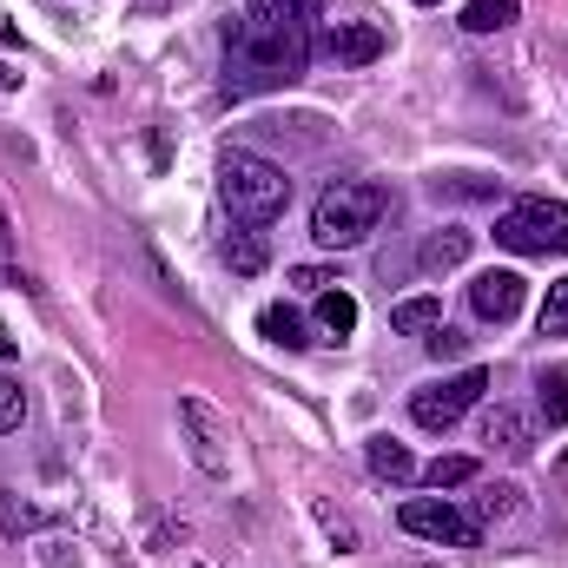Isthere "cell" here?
<instances>
[{"instance_id":"d4e9b609","label":"cell","mask_w":568,"mask_h":568,"mask_svg":"<svg viewBox=\"0 0 568 568\" xmlns=\"http://www.w3.org/2000/svg\"><path fill=\"white\" fill-rule=\"evenodd\" d=\"M424 344H429V357H436V364H443V357H463V351H469V337H463L456 324H436Z\"/></svg>"},{"instance_id":"8fae6325","label":"cell","mask_w":568,"mask_h":568,"mask_svg":"<svg viewBox=\"0 0 568 568\" xmlns=\"http://www.w3.org/2000/svg\"><path fill=\"white\" fill-rule=\"evenodd\" d=\"M483 443H489V449H503V456H529V449H536V424H529L523 410L496 404V410L483 417Z\"/></svg>"},{"instance_id":"f1b7e54d","label":"cell","mask_w":568,"mask_h":568,"mask_svg":"<svg viewBox=\"0 0 568 568\" xmlns=\"http://www.w3.org/2000/svg\"><path fill=\"white\" fill-rule=\"evenodd\" d=\"M13 87H20V73H13V67H0V100H7Z\"/></svg>"},{"instance_id":"5b68a950","label":"cell","mask_w":568,"mask_h":568,"mask_svg":"<svg viewBox=\"0 0 568 568\" xmlns=\"http://www.w3.org/2000/svg\"><path fill=\"white\" fill-rule=\"evenodd\" d=\"M179 429H185V449L205 476H232V424L205 397H179Z\"/></svg>"},{"instance_id":"4fadbf2b","label":"cell","mask_w":568,"mask_h":568,"mask_svg":"<svg viewBox=\"0 0 568 568\" xmlns=\"http://www.w3.org/2000/svg\"><path fill=\"white\" fill-rule=\"evenodd\" d=\"M219 258H225L239 278H258V272L272 265V245H265L258 232H225V239H219Z\"/></svg>"},{"instance_id":"7c38bea8","label":"cell","mask_w":568,"mask_h":568,"mask_svg":"<svg viewBox=\"0 0 568 568\" xmlns=\"http://www.w3.org/2000/svg\"><path fill=\"white\" fill-rule=\"evenodd\" d=\"M469 245H476V239H469L463 225H443V232H429L424 245H417V272H424V278H436V272H456V265L469 258Z\"/></svg>"},{"instance_id":"30bf717a","label":"cell","mask_w":568,"mask_h":568,"mask_svg":"<svg viewBox=\"0 0 568 568\" xmlns=\"http://www.w3.org/2000/svg\"><path fill=\"white\" fill-rule=\"evenodd\" d=\"M469 304H476V317L509 324V317L523 311V278H516V272H476V284H469Z\"/></svg>"},{"instance_id":"277c9868","label":"cell","mask_w":568,"mask_h":568,"mask_svg":"<svg viewBox=\"0 0 568 568\" xmlns=\"http://www.w3.org/2000/svg\"><path fill=\"white\" fill-rule=\"evenodd\" d=\"M496 245L516 252V258L568 252V205L562 199H516V205L496 219Z\"/></svg>"},{"instance_id":"ba28073f","label":"cell","mask_w":568,"mask_h":568,"mask_svg":"<svg viewBox=\"0 0 568 568\" xmlns=\"http://www.w3.org/2000/svg\"><path fill=\"white\" fill-rule=\"evenodd\" d=\"M317 53L337 60V67H371V60H384V27H371V20H331V27H317Z\"/></svg>"},{"instance_id":"7a4b0ae2","label":"cell","mask_w":568,"mask_h":568,"mask_svg":"<svg viewBox=\"0 0 568 568\" xmlns=\"http://www.w3.org/2000/svg\"><path fill=\"white\" fill-rule=\"evenodd\" d=\"M219 199L239 225H272L291 205V179H284V165L258 159V152H225L219 159Z\"/></svg>"},{"instance_id":"7402d4cb","label":"cell","mask_w":568,"mask_h":568,"mask_svg":"<svg viewBox=\"0 0 568 568\" xmlns=\"http://www.w3.org/2000/svg\"><path fill=\"white\" fill-rule=\"evenodd\" d=\"M20 424H27V390L13 371H0V436H13Z\"/></svg>"},{"instance_id":"1f68e13d","label":"cell","mask_w":568,"mask_h":568,"mask_svg":"<svg viewBox=\"0 0 568 568\" xmlns=\"http://www.w3.org/2000/svg\"><path fill=\"white\" fill-rule=\"evenodd\" d=\"M192 568H199V562H192Z\"/></svg>"},{"instance_id":"52a82bcc","label":"cell","mask_w":568,"mask_h":568,"mask_svg":"<svg viewBox=\"0 0 568 568\" xmlns=\"http://www.w3.org/2000/svg\"><path fill=\"white\" fill-rule=\"evenodd\" d=\"M397 523H404L410 536H424V542H449V549H476V542H483V523L463 516V509L443 503V496H410V503L397 509Z\"/></svg>"},{"instance_id":"cb8c5ba5","label":"cell","mask_w":568,"mask_h":568,"mask_svg":"<svg viewBox=\"0 0 568 568\" xmlns=\"http://www.w3.org/2000/svg\"><path fill=\"white\" fill-rule=\"evenodd\" d=\"M429 192H436V199H496V185H489V179H476V172H456V179H436Z\"/></svg>"},{"instance_id":"3957f363","label":"cell","mask_w":568,"mask_h":568,"mask_svg":"<svg viewBox=\"0 0 568 568\" xmlns=\"http://www.w3.org/2000/svg\"><path fill=\"white\" fill-rule=\"evenodd\" d=\"M384 212H390V192H384V185H371V179L331 185V192L311 205V239H317L324 252H351V245H364V239L384 225Z\"/></svg>"},{"instance_id":"d6986e66","label":"cell","mask_w":568,"mask_h":568,"mask_svg":"<svg viewBox=\"0 0 568 568\" xmlns=\"http://www.w3.org/2000/svg\"><path fill=\"white\" fill-rule=\"evenodd\" d=\"M516 13H523V0H469V7H463V27H469V33H503Z\"/></svg>"},{"instance_id":"e0dca14e","label":"cell","mask_w":568,"mask_h":568,"mask_svg":"<svg viewBox=\"0 0 568 568\" xmlns=\"http://www.w3.org/2000/svg\"><path fill=\"white\" fill-rule=\"evenodd\" d=\"M258 331H265L272 344H284V351H304V344H311V331H304V317H297L291 304H265V311H258Z\"/></svg>"},{"instance_id":"ffe728a7","label":"cell","mask_w":568,"mask_h":568,"mask_svg":"<svg viewBox=\"0 0 568 568\" xmlns=\"http://www.w3.org/2000/svg\"><path fill=\"white\" fill-rule=\"evenodd\" d=\"M523 509V489L516 483H489L483 496H476V523H509Z\"/></svg>"},{"instance_id":"5bb4252c","label":"cell","mask_w":568,"mask_h":568,"mask_svg":"<svg viewBox=\"0 0 568 568\" xmlns=\"http://www.w3.org/2000/svg\"><path fill=\"white\" fill-rule=\"evenodd\" d=\"M364 463H371V476H384V483H417V463H410V449H404L397 436H371V443H364Z\"/></svg>"},{"instance_id":"9c48e42d","label":"cell","mask_w":568,"mask_h":568,"mask_svg":"<svg viewBox=\"0 0 568 568\" xmlns=\"http://www.w3.org/2000/svg\"><path fill=\"white\" fill-rule=\"evenodd\" d=\"M245 20H258V27H272V33L317 40V27H324V7H317V0H245Z\"/></svg>"},{"instance_id":"83f0119b","label":"cell","mask_w":568,"mask_h":568,"mask_svg":"<svg viewBox=\"0 0 568 568\" xmlns=\"http://www.w3.org/2000/svg\"><path fill=\"white\" fill-rule=\"evenodd\" d=\"M291 284L317 297V291H331V284H337V272H331V265H297V272H291Z\"/></svg>"},{"instance_id":"4316f807","label":"cell","mask_w":568,"mask_h":568,"mask_svg":"<svg viewBox=\"0 0 568 568\" xmlns=\"http://www.w3.org/2000/svg\"><path fill=\"white\" fill-rule=\"evenodd\" d=\"M0 523L20 536V529H40V509H27V503H13V496H0Z\"/></svg>"},{"instance_id":"4dcf8cb0","label":"cell","mask_w":568,"mask_h":568,"mask_svg":"<svg viewBox=\"0 0 568 568\" xmlns=\"http://www.w3.org/2000/svg\"><path fill=\"white\" fill-rule=\"evenodd\" d=\"M424 7H436V0H424Z\"/></svg>"},{"instance_id":"9a60e30c","label":"cell","mask_w":568,"mask_h":568,"mask_svg":"<svg viewBox=\"0 0 568 568\" xmlns=\"http://www.w3.org/2000/svg\"><path fill=\"white\" fill-rule=\"evenodd\" d=\"M317 331L344 344V337L357 331V297H351V291H337V284H331V291H317Z\"/></svg>"},{"instance_id":"ac0fdd59","label":"cell","mask_w":568,"mask_h":568,"mask_svg":"<svg viewBox=\"0 0 568 568\" xmlns=\"http://www.w3.org/2000/svg\"><path fill=\"white\" fill-rule=\"evenodd\" d=\"M390 324H397V331H404V337H429V331H436V324H443V297H404V304H397V311H390Z\"/></svg>"},{"instance_id":"8992f818","label":"cell","mask_w":568,"mask_h":568,"mask_svg":"<svg viewBox=\"0 0 568 568\" xmlns=\"http://www.w3.org/2000/svg\"><path fill=\"white\" fill-rule=\"evenodd\" d=\"M483 390H489V371H456V377H443V384H424L417 397H410V417L424 429H449L463 410H476L483 404Z\"/></svg>"},{"instance_id":"44dd1931","label":"cell","mask_w":568,"mask_h":568,"mask_svg":"<svg viewBox=\"0 0 568 568\" xmlns=\"http://www.w3.org/2000/svg\"><path fill=\"white\" fill-rule=\"evenodd\" d=\"M417 476H424L429 489H463V483H476V456H436Z\"/></svg>"},{"instance_id":"484cf974","label":"cell","mask_w":568,"mask_h":568,"mask_svg":"<svg viewBox=\"0 0 568 568\" xmlns=\"http://www.w3.org/2000/svg\"><path fill=\"white\" fill-rule=\"evenodd\" d=\"M317 523H324V536H331V542H337V549H344V556H351V549H357V529H351V523H344V516H337V509H331V503H317Z\"/></svg>"},{"instance_id":"603a6c76","label":"cell","mask_w":568,"mask_h":568,"mask_svg":"<svg viewBox=\"0 0 568 568\" xmlns=\"http://www.w3.org/2000/svg\"><path fill=\"white\" fill-rule=\"evenodd\" d=\"M542 337H568V278H556L542 297Z\"/></svg>"},{"instance_id":"6da1fadb","label":"cell","mask_w":568,"mask_h":568,"mask_svg":"<svg viewBox=\"0 0 568 568\" xmlns=\"http://www.w3.org/2000/svg\"><path fill=\"white\" fill-rule=\"evenodd\" d=\"M311 47H317V40L272 33V27H258V20H232V27H225V100H252V93L291 87V80L311 67Z\"/></svg>"},{"instance_id":"f546056e","label":"cell","mask_w":568,"mask_h":568,"mask_svg":"<svg viewBox=\"0 0 568 568\" xmlns=\"http://www.w3.org/2000/svg\"><path fill=\"white\" fill-rule=\"evenodd\" d=\"M0 364H13V337L7 331H0Z\"/></svg>"},{"instance_id":"2e32d148","label":"cell","mask_w":568,"mask_h":568,"mask_svg":"<svg viewBox=\"0 0 568 568\" xmlns=\"http://www.w3.org/2000/svg\"><path fill=\"white\" fill-rule=\"evenodd\" d=\"M536 417H542L549 429L568 424V364H556V371L536 377Z\"/></svg>"}]
</instances>
